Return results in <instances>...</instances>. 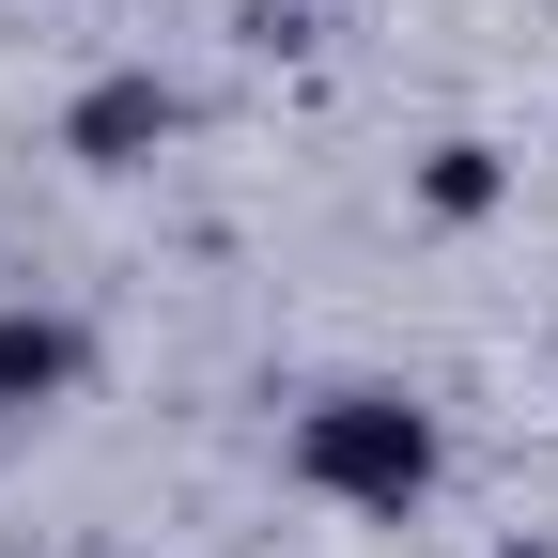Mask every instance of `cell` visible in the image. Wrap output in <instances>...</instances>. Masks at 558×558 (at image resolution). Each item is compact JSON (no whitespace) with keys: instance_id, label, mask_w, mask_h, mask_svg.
<instances>
[{"instance_id":"2","label":"cell","mask_w":558,"mask_h":558,"mask_svg":"<svg viewBox=\"0 0 558 558\" xmlns=\"http://www.w3.org/2000/svg\"><path fill=\"white\" fill-rule=\"evenodd\" d=\"M62 140H78L94 171H140V156H156V140H171V94H156V78H94V94H78V124H62Z\"/></svg>"},{"instance_id":"4","label":"cell","mask_w":558,"mask_h":558,"mask_svg":"<svg viewBox=\"0 0 558 558\" xmlns=\"http://www.w3.org/2000/svg\"><path fill=\"white\" fill-rule=\"evenodd\" d=\"M497 140H435V171H418V202H435V218H497Z\"/></svg>"},{"instance_id":"3","label":"cell","mask_w":558,"mask_h":558,"mask_svg":"<svg viewBox=\"0 0 558 558\" xmlns=\"http://www.w3.org/2000/svg\"><path fill=\"white\" fill-rule=\"evenodd\" d=\"M62 388H78V326H62V311H0V418L62 403Z\"/></svg>"},{"instance_id":"1","label":"cell","mask_w":558,"mask_h":558,"mask_svg":"<svg viewBox=\"0 0 558 558\" xmlns=\"http://www.w3.org/2000/svg\"><path fill=\"white\" fill-rule=\"evenodd\" d=\"M295 481L341 512H418L435 497V418H418L403 388H326L295 418Z\"/></svg>"},{"instance_id":"5","label":"cell","mask_w":558,"mask_h":558,"mask_svg":"<svg viewBox=\"0 0 558 558\" xmlns=\"http://www.w3.org/2000/svg\"><path fill=\"white\" fill-rule=\"evenodd\" d=\"M497 558H543V543H497Z\"/></svg>"}]
</instances>
